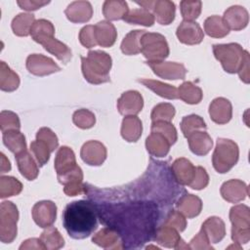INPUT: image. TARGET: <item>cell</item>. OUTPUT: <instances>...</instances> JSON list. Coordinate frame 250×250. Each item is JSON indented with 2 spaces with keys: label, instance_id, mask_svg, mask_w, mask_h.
<instances>
[{
  "label": "cell",
  "instance_id": "46",
  "mask_svg": "<svg viewBox=\"0 0 250 250\" xmlns=\"http://www.w3.org/2000/svg\"><path fill=\"white\" fill-rule=\"evenodd\" d=\"M202 8V2L201 1H188L184 0L180 3V10L182 17L184 21H194L196 20L200 13Z\"/></svg>",
  "mask_w": 250,
  "mask_h": 250
},
{
  "label": "cell",
  "instance_id": "56",
  "mask_svg": "<svg viewBox=\"0 0 250 250\" xmlns=\"http://www.w3.org/2000/svg\"><path fill=\"white\" fill-rule=\"evenodd\" d=\"M50 1H38V0H19L17 4L25 11H35L49 4Z\"/></svg>",
  "mask_w": 250,
  "mask_h": 250
},
{
  "label": "cell",
  "instance_id": "54",
  "mask_svg": "<svg viewBox=\"0 0 250 250\" xmlns=\"http://www.w3.org/2000/svg\"><path fill=\"white\" fill-rule=\"evenodd\" d=\"M79 41L85 48H93L97 44L94 25H85L79 32Z\"/></svg>",
  "mask_w": 250,
  "mask_h": 250
},
{
  "label": "cell",
  "instance_id": "2",
  "mask_svg": "<svg viewBox=\"0 0 250 250\" xmlns=\"http://www.w3.org/2000/svg\"><path fill=\"white\" fill-rule=\"evenodd\" d=\"M98 209L88 200H77L66 205L62 214V224L68 235L74 239H84L97 229Z\"/></svg>",
  "mask_w": 250,
  "mask_h": 250
},
{
  "label": "cell",
  "instance_id": "19",
  "mask_svg": "<svg viewBox=\"0 0 250 250\" xmlns=\"http://www.w3.org/2000/svg\"><path fill=\"white\" fill-rule=\"evenodd\" d=\"M54 163L58 178L66 175L78 166L73 150L65 146L59 148Z\"/></svg>",
  "mask_w": 250,
  "mask_h": 250
},
{
  "label": "cell",
  "instance_id": "24",
  "mask_svg": "<svg viewBox=\"0 0 250 250\" xmlns=\"http://www.w3.org/2000/svg\"><path fill=\"white\" fill-rule=\"evenodd\" d=\"M171 143L161 133L151 131L150 135L146 140V147L150 155L155 157H164L168 154Z\"/></svg>",
  "mask_w": 250,
  "mask_h": 250
},
{
  "label": "cell",
  "instance_id": "27",
  "mask_svg": "<svg viewBox=\"0 0 250 250\" xmlns=\"http://www.w3.org/2000/svg\"><path fill=\"white\" fill-rule=\"evenodd\" d=\"M152 239L164 247L175 249L182 240L179 231L176 229L164 224L156 228Z\"/></svg>",
  "mask_w": 250,
  "mask_h": 250
},
{
  "label": "cell",
  "instance_id": "10",
  "mask_svg": "<svg viewBox=\"0 0 250 250\" xmlns=\"http://www.w3.org/2000/svg\"><path fill=\"white\" fill-rule=\"evenodd\" d=\"M27 70L36 76H46L61 70L53 59L41 54H31L26 59Z\"/></svg>",
  "mask_w": 250,
  "mask_h": 250
},
{
  "label": "cell",
  "instance_id": "38",
  "mask_svg": "<svg viewBox=\"0 0 250 250\" xmlns=\"http://www.w3.org/2000/svg\"><path fill=\"white\" fill-rule=\"evenodd\" d=\"M20 85V76L12 70L5 62H0V89L5 92H13Z\"/></svg>",
  "mask_w": 250,
  "mask_h": 250
},
{
  "label": "cell",
  "instance_id": "55",
  "mask_svg": "<svg viewBox=\"0 0 250 250\" xmlns=\"http://www.w3.org/2000/svg\"><path fill=\"white\" fill-rule=\"evenodd\" d=\"M189 248L190 249H198V250H212L213 247L211 246L210 241L208 240L206 234L204 233V231L202 229H200V231L190 240L189 242Z\"/></svg>",
  "mask_w": 250,
  "mask_h": 250
},
{
  "label": "cell",
  "instance_id": "8",
  "mask_svg": "<svg viewBox=\"0 0 250 250\" xmlns=\"http://www.w3.org/2000/svg\"><path fill=\"white\" fill-rule=\"evenodd\" d=\"M19 211L11 201H3L0 205V240L3 243H11L17 236V222Z\"/></svg>",
  "mask_w": 250,
  "mask_h": 250
},
{
  "label": "cell",
  "instance_id": "3",
  "mask_svg": "<svg viewBox=\"0 0 250 250\" xmlns=\"http://www.w3.org/2000/svg\"><path fill=\"white\" fill-rule=\"evenodd\" d=\"M111 57L101 50L89 51L86 57H81V69L84 78L91 84H102L110 81Z\"/></svg>",
  "mask_w": 250,
  "mask_h": 250
},
{
  "label": "cell",
  "instance_id": "33",
  "mask_svg": "<svg viewBox=\"0 0 250 250\" xmlns=\"http://www.w3.org/2000/svg\"><path fill=\"white\" fill-rule=\"evenodd\" d=\"M30 35L35 42L42 45L46 40L54 37L55 27L50 21L45 19L37 20L30 29Z\"/></svg>",
  "mask_w": 250,
  "mask_h": 250
},
{
  "label": "cell",
  "instance_id": "30",
  "mask_svg": "<svg viewBox=\"0 0 250 250\" xmlns=\"http://www.w3.org/2000/svg\"><path fill=\"white\" fill-rule=\"evenodd\" d=\"M143 131V125L142 121L139 117L136 115H129L125 116L122 120L121 124V136L122 138L129 142V143H135L137 142Z\"/></svg>",
  "mask_w": 250,
  "mask_h": 250
},
{
  "label": "cell",
  "instance_id": "16",
  "mask_svg": "<svg viewBox=\"0 0 250 250\" xmlns=\"http://www.w3.org/2000/svg\"><path fill=\"white\" fill-rule=\"evenodd\" d=\"M222 197L230 203H238L244 200L249 191L247 185L237 179L225 182L220 189Z\"/></svg>",
  "mask_w": 250,
  "mask_h": 250
},
{
  "label": "cell",
  "instance_id": "59",
  "mask_svg": "<svg viewBox=\"0 0 250 250\" xmlns=\"http://www.w3.org/2000/svg\"><path fill=\"white\" fill-rule=\"evenodd\" d=\"M1 165H0V171L1 173H6L9 172L11 170V163L9 161V159L5 156V154L3 152H1Z\"/></svg>",
  "mask_w": 250,
  "mask_h": 250
},
{
  "label": "cell",
  "instance_id": "22",
  "mask_svg": "<svg viewBox=\"0 0 250 250\" xmlns=\"http://www.w3.org/2000/svg\"><path fill=\"white\" fill-rule=\"evenodd\" d=\"M189 149L198 156L206 155L212 148L213 141L209 134L204 130H197L190 133L188 137Z\"/></svg>",
  "mask_w": 250,
  "mask_h": 250
},
{
  "label": "cell",
  "instance_id": "9",
  "mask_svg": "<svg viewBox=\"0 0 250 250\" xmlns=\"http://www.w3.org/2000/svg\"><path fill=\"white\" fill-rule=\"evenodd\" d=\"M138 5L149 11L156 19V21L162 25H168L175 20L176 6L175 3L169 0H148L137 1Z\"/></svg>",
  "mask_w": 250,
  "mask_h": 250
},
{
  "label": "cell",
  "instance_id": "28",
  "mask_svg": "<svg viewBox=\"0 0 250 250\" xmlns=\"http://www.w3.org/2000/svg\"><path fill=\"white\" fill-rule=\"evenodd\" d=\"M201 229L206 234L210 243H218L226 235L225 223L221 218L216 216L206 219L201 226Z\"/></svg>",
  "mask_w": 250,
  "mask_h": 250
},
{
  "label": "cell",
  "instance_id": "25",
  "mask_svg": "<svg viewBox=\"0 0 250 250\" xmlns=\"http://www.w3.org/2000/svg\"><path fill=\"white\" fill-rule=\"evenodd\" d=\"M95 27V36L97 44L101 47H111L117 38V31L115 26L108 21H99Z\"/></svg>",
  "mask_w": 250,
  "mask_h": 250
},
{
  "label": "cell",
  "instance_id": "6",
  "mask_svg": "<svg viewBox=\"0 0 250 250\" xmlns=\"http://www.w3.org/2000/svg\"><path fill=\"white\" fill-rule=\"evenodd\" d=\"M245 52L237 43L213 45L215 58L221 62L224 70L228 73H235L239 70L244 60Z\"/></svg>",
  "mask_w": 250,
  "mask_h": 250
},
{
  "label": "cell",
  "instance_id": "58",
  "mask_svg": "<svg viewBox=\"0 0 250 250\" xmlns=\"http://www.w3.org/2000/svg\"><path fill=\"white\" fill-rule=\"evenodd\" d=\"M21 250L25 249H37V250H43L45 249L42 241L40 238H28L22 242V244L20 246Z\"/></svg>",
  "mask_w": 250,
  "mask_h": 250
},
{
  "label": "cell",
  "instance_id": "49",
  "mask_svg": "<svg viewBox=\"0 0 250 250\" xmlns=\"http://www.w3.org/2000/svg\"><path fill=\"white\" fill-rule=\"evenodd\" d=\"M0 128L2 133L9 130H20L21 122L19 116L10 110H3L0 113Z\"/></svg>",
  "mask_w": 250,
  "mask_h": 250
},
{
  "label": "cell",
  "instance_id": "13",
  "mask_svg": "<svg viewBox=\"0 0 250 250\" xmlns=\"http://www.w3.org/2000/svg\"><path fill=\"white\" fill-rule=\"evenodd\" d=\"M144 106V99L142 95L135 90L124 92L117 100V109L124 116L137 115Z\"/></svg>",
  "mask_w": 250,
  "mask_h": 250
},
{
  "label": "cell",
  "instance_id": "18",
  "mask_svg": "<svg viewBox=\"0 0 250 250\" xmlns=\"http://www.w3.org/2000/svg\"><path fill=\"white\" fill-rule=\"evenodd\" d=\"M209 115L219 125L228 123L232 117V105L230 102L223 97L214 99L209 105Z\"/></svg>",
  "mask_w": 250,
  "mask_h": 250
},
{
  "label": "cell",
  "instance_id": "1",
  "mask_svg": "<svg viewBox=\"0 0 250 250\" xmlns=\"http://www.w3.org/2000/svg\"><path fill=\"white\" fill-rule=\"evenodd\" d=\"M98 215L119 232L124 248H137L152 239L158 211L155 203L139 201L109 205L103 211L98 209Z\"/></svg>",
  "mask_w": 250,
  "mask_h": 250
},
{
  "label": "cell",
  "instance_id": "12",
  "mask_svg": "<svg viewBox=\"0 0 250 250\" xmlns=\"http://www.w3.org/2000/svg\"><path fill=\"white\" fill-rule=\"evenodd\" d=\"M147 65L152 69L153 73L157 76L168 79L177 80L184 79L187 74V69L183 63L175 62H146Z\"/></svg>",
  "mask_w": 250,
  "mask_h": 250
},
{
  "label": "cell",
  "instance_id": "43",
  "mask_svg": "<svg viewBox=\"0 0 250 250\" xmlns=\"http://www.w3.org/2000/svg\"><path fill=\"white\" fill-rule=\"evenodd\" d=\"M22 190V184L11 176H1L0 178V197L6 198L18 195Z\"/></svg>",
  "mask_w": 250,
  "mask_h": 250
},
{
  "label": "cell",
  "instance_id": "52",
  "mask_svg": "<svg viewBox=\"0 0 250 250\" xmlns=\"http://www.w3.org/2000/svg\"><path fill=\"white\" fill-rule=\"evenodd\" d=\"M36 140L44 142L49 146L52 152L59 146V141L56 134L48 127H42L38 130V132L36 133Z\"/></svg>",
  "mask_w": 250,
  "mask_h": 250
},
{
  "label": "cell",
  "instance_id": "39",
  "mask_svg": "<svg viewBox=\"0 0 250 250\" xmlns=\"http://www.w3.org/2000/svg\"><path fill=\"white\" fill-rule=\"evenodd\" d=\"M3 143L13 153L18 154L26 150L25 138L20 130H9L3 133Z\"/></svg>",
  "mask_w": 250,
  "mask_h": 250
},
{
  "label": "cell",
  "instance_id": "44",
  "mask_svg": "<svg viewBox=\"0 0 250 250\" xmlns=\"http://www.w3.org/2000/svg\"><path fill=\"white\" fill-rule=\"evenodd\" d=\"M181 130L184 136L187 138L190 133L197 130H205L206 124L202 117L196 114H190L184 116L181 121Z\"/></svg>",
  "mask_w": 250,
  "mask_h": 250
},
{
  "label": "cell",
  "instance_id": "37",
  "mask_svg": "<svg viewBox=\"0 0 250 250\" xmlns=\"http://www.w3.org/2000/svg\"><path fill=\"white\" fill-rule=\"evenodd\" d=\"M204 31L210 37L223 38L229 34V28L223 18L219 16H211L204 21Z\"/></svg>",
  "mask_w": 250,
  "mask_h": 250
},
{
  "label": "cell",
  "instance_id": "4",
  "mask_svg": "<svg viewBox=\"0 0 250 250\" xmlns=\"http://www.w3.org/2000/svg\"><path fill=\"white\" fill-rule=\"evenodd\" d=\"M238 158L239 148L236 143L225 138L217 140L212 155V164L218 173L225 174L229 172L237 163Z\"/></svg>",
  "mask_w": 250,
  "mask_h": 250
},
{
  "label": "cell",
  "instance_id": "26",
  "mask_svg": "<svg viewBox=\"0 0 250 250\" xmlns=\"http://www.w3.org/2000/svg\"><path fill=\"white\" fill-rule=\"evenodd\" d=\"M177 210L185 217L191 219L198 216L202 209L201 199L193 194L187 193L182 195L176 203Z\"/></svg>",
  "mask_w": 250,
  "mask_h": 250
},
{
  "label": "cell",
  "instance_id": "47",
  "mask_svg": "<svg viewBox=\"0 0 250 250\" xmlns=\"http://www.w3.org/2000/svg\"><path fill=\"white\" fill-rule=\"evenodd\" d=\"M30 151L33 154L37 164L39 166L45 165L49 159H50V154H51V149L49 146L42 141L40 140H35L31 142L30 144Z\"/></svg>",
  "mask_w": 250,
  "mask_h": 250
},
{
  "label": "cell",
  "instance_id": "20",
  "mask_svg": "<svg viewBox=\"0 0 250 250\" xmlns=\"http://www.w3.org/2000/svg\"><path fill=\"white\" fill-rule=\"evenodd\" d=\"M223 20L229 29L238 31L247 26L249 21V14L244 7L234 5L225 11Z\"/></svg>",
  "mask_w": 250,
  "mask_h": 250
},
{
  "label": "cell",
  "instance_id": "53",
  "mask_svg": "<svg viewBox=\"0 0 250 250\" xmlns=\"http://www.w3.org/2000/svg\"><path fill=\"white\" fill-rule=\"evenodd\" d=\"M208 184H209V176L206 170L201 166L195 167V173H194L193 179L188 187L191 188L192 189L199 190V189L205 188L208 186Z\"/></svg>",
  "mask_w": 250,
  "mask_h": 250
},
{
  "label": "cell",
  "instance_id": "5",
  "mask_svg": "<svg viewBox=\"0 0 250 250\" xmlns=\"http://www.w3.org/2000/svg\"><path fill=\"white\" fill-rule=\"evenodd\" d=\"M231 239L236 244H246L250 240V209L244 204H237L230 208Z\"/></svg>",
  "mask_w": 250,
  "mask_h": 250
},
{
  "label": "cell",
  "instance_id": "34",
  "mask_svg": "<svg viewBox=\"0 0 250 250\" xmlns=\"http://www.w3.org/2000/svg\"><path fill=\"white\" fill-rule=\"evenodd\" d=\"M42 46L50 54L54 55L59 61L63 63H67L72 57L71 50L62 42L59 41L55 37L46 40Z\"/></svg>",
  "mask_w": 250,
  "mask_h": 250
},
{
  "label": "cell",
  "instance_id": "15",
  "mask_svg": "<svg viewBox=\"0 0 250 250\" xmlns=\"http://www.w3.org/2000/svg\"><path fill=\"white\" fill-rule=\"evenodd\" d=\"M176 35L179 41L186 45H196L201 43L204 32L200 25L195 21H183L177 28Z\"/></svg>",
  "mask_w": 250,
  "mask_h": 250
},
{
  "label": "cell",
  "instance_id": "35",
  "mask_svg": "<svg viewBox=\"0 0 250 250\" xmlns=\"http://www.w3.org/2000/svg\"><path fill=\"white\" fill-rule=\"evenodd\" d=\"M181 99L188 104H199L203 98L201 88L190 81H186L178 88V99Z\"/></svg>",
  "mask_w": 250,
  "mask_h": 250
},
{
  "label": "cell",
  "instance_id": "17",
  "mask_svg": "<svg viewBox=\"0 0 250 250\" xmlns=\"http://www.w3.org/2000/svg\"><path fill=\"white\" fill-rule=\"evenodd\" d=\"M93 243L104 249H123V241L119 232L111 227H105L92 237Z\"/></svg>",
  "mask_w": 250,
  "mask_h": 250
},
{
  "label": "cell",
  "instance_id": "51",
  "mask_svg": "<svg viewBox=\"0 0 250 250\" xmlns=\"http://www.w3.org/2000/svg\"><path fill=\"white\" fill-rule=\"evenodd\" d=\"M163 224L176 229L179 232L184 231L187 228V221L185 219V216L178 210L170 211L166 216Z\"/></svg>",
  "mask_w": 250,
  "mask_h": 250
},
{
  "label": "cell",
  "instance_id": "23",
  "mask_svg": "<svg viewBox=\"0 0 250 250\" xmlns=\"http://www.w3.org/2000/svg\"><path fill=\"white\" fill-rule=\"evenodd\" d=\"M64 14L71 22H87L93 16V8L88 1H74L67 6Z\"/></svg>",
  "mask_w": 250,
  "mask_h": 250
},
{
  "label": "cell",
  "instance_id": "11",
  "mask_svg": "<svg viewBox=\"0 0 250 250\" xmlns=\"http://www.w3.org/2000/svg\"><path fill=\"white\" fill-rule=\"evenodd\" d=\"M32 219L37 226L46 229L51 227L57 218V205L51 200L38 201L32 207Z\"/></svg>",
  "mask_w": 250,
  "mask_h": 250
},
{
  "label": "cell",
  "instance_id": "14",
  "mask_svg": "<svg viewBox=\"0 0 250 250\" xmlns=\"http://www.w3.org/2000/svg\"><path fill=\"white\" fill-rule=\"evenodd\" d=\"M106 148L99 141L86 142L80 150L81 159L88 165L100 166L106 158Z\"/></svg>",
  "mask_w": 250,
  "mask_h": 250
},
{
  "label": "cell",
  "instance_id": "40",
  "mask_svg": "<svg viewBox=\"0 0 250 250\" xmlns=\"http://www.w3.org/2000/svg\"><path fill=\"white\" fill-rule=\"evenodd\" d=\"M35 21L34 15L30 13H21L12 21L13 32L18 36H27Z\"/></svg>",
  "mask_w": 250,
  "mask_h": 250
},
{
  "label": "cell",
  "instance_id": "45",
  "mask_svg": "<svg viewBox=\"0 0 250 250\" xmlns=\"http://www.w3.org/2000/svg\"><path fill=\"white\" fill-rule=\"evenodd\" d=\"M176 113L175 107L169 103H161L156 104L151 111L150 118L152 122L165 121L171 122Z\"/></svg>",
  "mask_w": 250,
  "mask_h": 250
},
{
  "label": "cell",
  "instance_id": "7",
  "mask_svg": "<svg viewBox=\"0 0 250 250\" xmlns=\"http://www.w3.org/2000/svg\"><path fill=\"white\" fill-rule=\"evenodd\" d=\"M141 53L147 60L146 62H162L170 53L166 38L155 32H146L140 41Z\"/></svg>",
  "mask_w": 250,
  "mask_h": 250
},
{
  "label": "cell",
  "instance_id": "21",
  "mask_svg": "<svg viewBox=\"0 0 250 250\" xmlns=\"http://www.w3.org/2000/svg\"><path fill=\"white\" fill-rule=\"evenodd\" d=\"M171 173L177 183L183 186H189L195 173V167L188 159L181 157L172 163Z\"/></svg>",
  "mask_w": 250,
  "mask_h": 250
},
{
  "label": "cell",
  "instance_id": "41",
  "mask_svg": "<svg viewBox=\"0 0 250 250\" xmlns=\"http://www.w3.org/2000/svg\"><path fill=\"white\" fill-rule=\"evenodd\" d=\"M123 21L129 24H141L144 26H151L153 25L155 19L151 12L140 8L133 9L127 13Z\"/></svg>",
  "mask_w": 250,
  "mask_h": 250
},
{
  "label": "cell",
  "instance_id": "32",
  "mask_svg": "<svg viewBox=\"0 0 250 250\" xmlns=\"http://www.w3.org/2000/svg\"><path fill=\"white\" fill-rule=\"evenodd\" d=\"M129 12L128 4L122 0H106L103 5V14L108 21L123 20Z\"/></svg>",
  "mask_w": 250,
  "mask_h": 250
},
{
  "label": "cell",
  "instance_id": "42",
  "mask_svg": "<svg viewBox=\"0 0 250 250\" xmlns=\"http://www.w3.org/2000/svg\"><path fill=\"white\" fill-rule=\"evenodd\" d=\"M40 240L42 241L45 249L47 250H57L64 245V240L55 227H48L41 233Z\"/></svg>",
  "mask_w": 250,
  "mask_h": 250
},
{
  "label": "cell",
  "instance_id": "36",
  "mask_svg": "<svg viewBox=\"0 0 250 250\" xmlns=\"http://www.w3.org/2000/svg\"><path fill=\"white\" fill-rule=\"evenodd\" d=\"M146 30L136 29L126 34L121 42L120 49L124 55L132 56L141 53V38L146 33Z\"/></svg>",
  "mask_w": 250,
  "mask_h": 250
},
{
  "label": "cell",
  "instance_id": "48",
  "mask_svg": "<svg viewBox=\"0 0 250 250\" xmlns=\"http://www.w3.org/2000/svg\"><path fill=\"white\" fill-rule=\"evenodd\" d=\"M72 121L80 129H90L95 125L96 117L95 114L89 109L81 108L74 111Z\"/></svg>",
  "mask_w": 250,
  "mask_h": 250
},
{
  "label": "cell",
  "instance_id": "29",
  "mask_svg": "<svg viewBox=\"0 0 250 250\" xmlns=\"http://www.w3.org/2000/svg\"><path fill=\"white\" fill-rule=\"evenodd\" d=\"M17 165L21 174L28 181H33L39 174L37 163L32 158V155L26 150L15 155Z\"/></svg>",
  "mask_w": 250,
  "mask_h": 250
},
{
  "label": "cell",
  "instance_id": "57",
  "mask_svg": "<svg viewBox=\"0 0 250 250\" xmlns=\"http://www.w3.org/2000/svg\"><path fill=\"white\" fill-rule=\"evenodd\" d=\"M249 62H250V57H249V53L246 51L245 52V56H244V60L242 62V64H241L239 70L237 71L238 76L241 79V81H243L246 84H248L249 81H250Z\"/></svg>",
  "mask_w": 250,
  "mask_h": 250
},
{
  "label": "cell",
  "instance_id": "50",
  "mask_svg": "<svg viewBox=\"0 0 250 250\" xmlns=\"http://www.w3.org/2000/svg\"><path fill=\"white\" fill-rule=\"evenodd\" d=\"M151 131H155L163 134L169 140L171 145H174L178 139L177 130L171 122H165V121L152 122Z\"/></svg>",
  "mask_w": 250,
  "mask_h": 250
},
{
  "label": "cell",
  "instance_id": "31",
  "mask_svg": "<svg viewBox=\"0 0 250 250\" xmlns=\"http://www.w3.org/2000/svg\"><path fill=\"white\" fill-rule=\"evenodd\" d=\"M140 83H142L144 86L154 92L156 95L168 99V100H175L178 99V89L174 87L173 85L166 84L163 82H160L158 80H152L147 78H143L138 80Z\"/></svg>",
  "mask_w": 250,
  "mask_h": 250
}]
</instances>
